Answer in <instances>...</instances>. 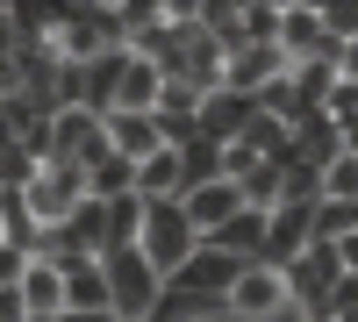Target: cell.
<instances>
[{
    "label": "cell",
    "instance_id": "1",
    "mask_svg": "<svg viewBox=\"0 0 358 322\" xmlns=\"http://www.w3.org/2000/svg\"><path fill=\"white\" fill-rule=\"evenodd\" d=\"M136 251L158 265V279H172V272L201 251V237H194L187 208H179V200H143V237H136Z\"/></svg>",
    "mask_w": 358,
    "mask_h": 322
},
{
    "label": "cell",
    "instance_id": "2",
    "mask_svg": "<svg viewBox=\"0 0 358 322\" xmlns=\"http://www.w3.org/2000/svg\"><path fill=\"white\" fill-rule=\"evenodd\" d=\"M101 265H108V294H115V322H151V308H158V294H165L158 265H151V258H143L136 244H129V251H108Z\"/></svg>",
    "mask_w": 358,
    "mask_h": 322
},
{
    "label": "cell",
    "instance_id": "3",
    "mask_svg": "<svg viewBox=\"0 0 358 322\" xmlns=\"http://www.w3.org/2000/svg\"><path fill=\"white\" fill-rule=\"evenodd\" d=\"M222 308H229V322H301V308L287 294V272H273V265H244Z\"/></svg>",
    "mask_w": 358,
    "mask_h": 322
},
{
    "label": "cell",
    "instance_id": "4",
    "mask_svg": "<svg viewBox=\"0 0 358 322\" xmlns=\"http://www.w3.org/2000/svg\"><path fill=\"white\" fill-rule=\"evenodd\" d=\"M86 200V172L72 165V158H50L36 180L22 186V208H29V222L36 229H57V222H72V208Z\"/></svg>",
    "mask_w": 358,
    "mask_h": 322
},
{
    "label": "cell",
    "instance_id": "5",
    "mask_svg": "<svg viewBox=\"0 0 358 322\" xmlns=\"http://www.w3.org/2000/svg\"><path fill=\"white\" fill-rule=\"evenodd\" d=\"M315 208H322V200H280V208L265 215V251L251 258V265H273V272H287L294 258H301V251L315 244Z\"/></svg>",
    "mask_w": 358,
    "mask_h": 322
},
{
    "label": "cell",
    "instance_id": "6",
    "mask_svg": "<svg viewBox=\"0 0 358 322\" xmlns=\"http://www.w3.org/2000/svg\"><path fill=\"white\" fill-rule=\"evenodd\" d=\"M280 50H287V65H315V57H337V72H344V50L322 36L315 0H280Z\"/></svg>",
    "mask_w": 358,
    "mask_h": 322
},
{
    "label": "cell",
    "instance_id": "7",
    "mask_svg": "<svg viewBox=\"0 0 358 322\" xmlns=\"http://www.w3.org/2000/svg\"><path fill=\"white\" fill-rule=\"evenodd\" d=\"M236 272H244V258H229V251H215V244H201V251H194L165 286H172V294H201V301H229Z\"/></svg>",
    "mask_w": 358,
    "mask_h": 322
},
{
    "label": "cell",
    "instance_id": "8",
    "mask_svg": "<svg viewBox=\"0 0 358 322\" xmlns=\"http://www.w3.org/2000/svg\"><path fill=\"white\" fill-rule=\"evenodd\" d=\"M50 143H57V158H72L86 172L94 158H108V122H101L94 108H57L50 115Z\"/></svg>",
    "mask_w": 358,
    "mask_h": 322
},
{
    "label": "cell",
    "instance_id": "9",
    "mask_svg": "<svg viewBox=\"0 0 358 322\" xmlns=\"http://www.w3.org/2000/svg\"><path fill=\"white\" fill-rule=\"evenodd\" d=\"M337 272H344L337 244H308V251L287 265V294H294V308H301V315H315V308H322V294L337 286Z\"/></svg>",
    "mask_w": 358,
    "mask_h": 322
},
{
    "label": "cell",
    "instance_id": "10",
    "mask_svg": "<svg viewBox=\"0 0 358 322\" xmlns=\"http://www.w3.org/2000/svg\"><path fill=\"white\" fill-rule=\"evenodd\" d=\"M222 72H229V50H222L215 36H208V29H194V36L179 43V65H172L165 79H187L194 94L208 101V94H222Z\"/></svg>",
    "mask_w": 358,
    "mask_h": 322
},
{
    "label": "cell",
    "instance_id": "11",
    "mask_svg": "<svg viewBox=\"0 0 358 322\" xmlns=\"http://www.w3.org/2000/svg\"><path fill=\"white\" fill-rule=\"evenodd\" d=\"M273 79H287V50H280V43H251V50H236V57H229L222 94H244V101H258Z\"/></svg>",
    "mask_w": 358,
    "mask_h": 322
},
{
    "label": "cell",
    "instance_id": "12",
    "mask_svg": "<svg viewBox=\"0 0 358 322\" xmlns=\"http://www.w3.org/2000/svg\"><path fill=\"white\" fill-rule=\"evenodd\" d=\"M251 122H258V101H244V94H208L201 101V143H215V151H229Z\"/></svg>",
    "mask_w": 358,
    "mask_h": 322
},
{
    "label": "cell",
    "instance_id": "13",
    "mask_svg": "<svg viewBox=\"0 0 358 322\" xmlns=\"http://www.w3.org/2000/svg\"><path fill=\"white\" fill-rule=\"evenodd\" d=\"M344 158V129L330 122V115H301V122H294V165H315V172H330Z\"/></svg>",
    "mask_w": 358,
    "mask_h": 322
},
{
    "label": "cell",
    "instance_id": "14",
    "mask_svg": "<svg viewBox=\"0 0 358 322\" xmlns=\"http://www.w3.org/2000/svg\"><path fill=\"white\" fill-rule=\"evenodd\" d=\"M22 308L36 315V322H50V315H65V272L50 265V258H29V272H22Z\"/></svg>",
    "mask_w": 358,
    "mask_h": 322
},
{
    "label": "cell",
    "instance_id": "15",
    "mask_svg": "<svg viewBox=\"0 0 358 322\" xmlns=\"http://www.w3.org/2000/svg\"><path fill=\"white\" fill-rule=\"evenodd\" d=\"M179 208H187V222H194V237H215V229L244 208V193H236L229 180H215V186H194L187 200H179Z\"/></svg>",
    "mask_w": 358,
    "mask_h": 322
},
{
    "label": "cell",
    "instance_id": "16",
    "mask_svg": "<svg viewBox=\"0 0 358 322\" xmlns=\"http://www.w3.org/2000/svg\"><path fill=\"white\" fill-rule=\"evenodd\" d=\"M165 94V72L143 65V57H122V79H115V115H151Z\"/></svg>",
    "mask_w": 358,
    "mask_h": 322
},
{
    "label": "cell",
    "instance_id": "17",
    "mask_svg": "<svg viewBox=\"0 0 358 322\" xmlns=\"http://www.w3.org/2000/svg\"><path fill=\"white\" fill-rule=\"evenodd\" d=\"M108 151H115V158H129V165H143V158H158V151H165V136H158L151 115H108Z\"/></svg>",
    "mask_w": 358,
    "mask_h": 322
},
{
    "label": "cell",
    "instance_id": "18",
    "mask_svg": "<svg viewBox=\"0 0 358 322\" xmlns=\"http://www.w3.org/2000/svg\"><path fill=\"white\" fill-rule=\"evenodd\" d=\"M65 308H86V315H115V294H108V265L86 258V265L65 272Z\"/></svg>",
    "mask_w": 358,
    "mask_h": 322
},
{
    "label": "cell",
    "instance_id": "19",
    "mask_svg": "<svg viewBox=\"0 0 358 322\" xmlns=\"http://www.w3.org/2000/svg\"><path fill=\"white\" fill-rule=\"evenodd\" d=\"M201 244H215V251H229V258H244V265H251V258L265 251V215H258V208H236L215 237H201Z\"/></svg>",
    "mask_w": 358,
    "mask_h": 322
},
{
    "label": "cell",
    "instance_id": "20",
    "mask_svg": "<svg viewBox=\"0 0 358 322\" xmlns=\"http://www.w3.org/2000/svg\"><path fill=\"white\" fill-rule=\"evenodd\" d=\"M136 193L143 200H187V180H179V151H158L136 165Z\"/></svg>",
    "mask_w": 358,
    "mask_h": 322
},
{
    "label": "cell",
    "instance_id": "21",
    "mask_svg": "<svg viewBox=\"0 0 358 322\" xmlns=\"http://www.w3.org/2000/svg\"><path fill=\"white\" fill-rule=\"evenodd\" d=\"M122 193H136V165L129 158H94L86 165V200H122Z\"/></svg>",
    "mask_w": 358,
    "mask_h": 322
},
{
    "label": "cell",
    "instance_id": "22",
    "mask_svg": "<svg viewBox=\"0 0 358 322\" xmlns=\"http://www.w3.org/2000/svg\"><path fill=\"white\" fill-rule=\"evenodd\" d=\"M287 79H294V94H301V108H330V94H337V57H315V65H287Z\"/></svg>",
    "mask_w": 358,
    "mask_h": 322
},
{
    "label": "cell",
    "instance_id": "23",
    "mask_svg": "<svg viewBox=\"0 0 358 322\" xmlns=\"http://www.w3.org/2000/svg\"><path fill=\"white\" fill-rule=\"evenodd\" d=\"M236 193H244V208H258V215H273L280 200H287V172H280V165H258L251 180H236Z\"/></svg>",
    "mask_w": 358,
    "mask_h": 322
},
{
    "label": "cell",
    "instance_id": "24",
    "mask_svg": "<svg viewBox=\"0 0 358 322\" xmlns=\"http://www.w3.org/2000/svg\"><path fill=\"white\" fill-rule=\"evenodd\" d=\"M136 237H143V193L108 200V251H129Z\"/></svg>",
    "mask_w": 358,
    "mask_h": 322
},
{
    "label": "cell",
    "instance_id": "25",
    "mask_svg": "<svg viewBox=\"0 0 358 322\" xmlns=\"http://www.w3.org/2000/svg\"><path fill=\"white\" fill-rule=\"evenodd\" d=\"M65 229H72V237H79L86 251H94V258H108V200H79Z\"/></svg>",
    "mask_w": 358,
    "mask_h": 322
},
{
    "label": "cell",
    "instance_id": "26",
    "mask_svg": "<svg viewBox=\"0 0 358 322\" xmlns=\"http://www.w3.org/2000/svg\"><path fill=\"white\" fill-rule=\"evenodd\" d=\"M244 43H280V0H236Z\"/></svg>",
    "mask_w": 358,
    "mask_h": 322
},
{
    "label": "cell",
    "instance_id": "27",
    "mask_svg": "<svg viewBox=\"0 0 358 322\" xmlns=\"http://www.w3.org/2000/svg\"><path fill=\"white\" fill-rule=\"evenodd\" d=\"M358 237V200H322L315 208V244H344Z\"/></svg>",
    "mask_w": 358,
    "mask_h": 322
},
{
    "label": "cell",
    "instance_id": "28",
    "mask_svg": "<svg viewBox=\"0 0 358 322\" xmlns=\"http://www.w3.org/2000/svg\"><path fill=\"white\" fill-rule=\"evenodd\" d=\"M315 15H322V36H330L337 50L358 43V0H315Z\"/></svg>",
    "mask_w": 358,
    "mask_h": 322
},
{
    "label": "cell",
    "instance_id": "29",
    "mask_svg": "<svg viewBox=\"0 0 358 322\" xmlns=\"http://www.w3.org/2000/svg\"><path fill=\"white\" fill-rule=\"evenodd\" d=\"M322 200H358V158H351V151L322 172Z\"/></svg>",
    "mask_w": 358,
    "mask_h": 322
},
{
    "label": "cell",
    "instance_id": "30",
    "mask_svg": "<svg viewBox=\"0 0 358 322\" xmlns=\"http://www.w3.org/2000/svg\"><path fill=\"white\" fill-rule=\"evenodd\" d=\"M322 115H330V122L358 115V79H337V94H330V108H322Z\"/></svg>",
    "mask_w": 358,
    "mask_h": 322
},
{
    "label": "cell",
    "instance_id": "31",
    "mask_svg": "<svg viewBox=\"0 0 358 322\" xmlns=\"http://www.w3.org/2000/svg\"><path fill=\"white\" fill-rule=\"evenodd\" d=\"M22 272H29V251L0 244V286H22Z\"/></svg>",
    "mask_w": 358,
    "mask_h": 322
},
{
    "label": "cell",
    "instance_id": "32",
    "mask_svg": "<svg viewBox=\"0 0 358 322\" xmlns=\"http://www.w3.org/2000/svg\"><path fill=\"white\" fill-rule=\"evenodd\" d=\"M29 308H22V294H15V286H0V322H22Z\"/></svg>",
    "mask_w": 358,
    "mask_h": 322
},
{
    "label": "cell",
    "instance_id": "33",
    "mask_svg": "<svg viewBox=\"0 0 358 322\" xmlns=\"http://www.w3.org/2000/svg\"><path fill=\"white\" fill-rule=\"evenodd\" d=\"M337 129H344V151L358 158V115H344V122H337Z\"/></svg>",
    "mask_w": 358,
    "mask_h": 322
},
{
    "label": "cell",
    "instance_id": "34",
    "mask_svg": "<svg viewBox=\"0 0 358 322\" xmlns=\"http://www.w3.org/2000/svg\"><path fill=\"white\" fill-rule=\"evenodd\" d=\"M337 258H344V272H358V237H344V244H337Z\"/></svg>",
    "mask_w": 358,
    "mask_h": 322
},
{
    "label": "cell",
    "instance_id": "35",
    "mask_svg": "<svg viewBox=\"0 0 358 322\" xmlns=\"http://www.w3.org/2000/svg\"><path fill=\"white\" fill-rule=\"evenodd\" d=\"M50 322H115V315H86V308H65V315H50Z\"/></svg>",
    "mask_w": 358,
    "mask_h": 322
},
{
    "label": "cell",
    "instance_id": "36",
    "mask_svg": "<svg viewBox=\"0 0 358 322\" xmlns=\"http://www.w3.org/2000/svg\"><path fill=\"white\" fill-rule=\"evenodd\" d=\"M301 322H330V315H301Z\"/></svg>",
    "mask_w": 358,
    "mask_h": 322
},
{
    "label": "cell",
    "instance_id": "37",
    "mask_svg": "<svg viewBox=\"0 0 358 322\" xmlns=\"http://www.w3.org/2000/svg\"><path fill=\"white\" fill-rule=\"evenodd\" d=\"M22 322H36V315H22Z\"/></svg>",
    "mask_w": 358,
    "mask_h": 322
},
{
    "label": "cell",
    "instance_id": "38",
    "mask_svg": "<svg viewBox=\"0 0 358 322\" xmlns=\"http://www.w3.org/2000/svg\"><path fill=\"white\" fill-rule=\"evenodd\" d=\"M351 322H358V315H351Z\"/></svg>",
    "mask_w": 358,
    "mask_h": 322
}]
</instances>
